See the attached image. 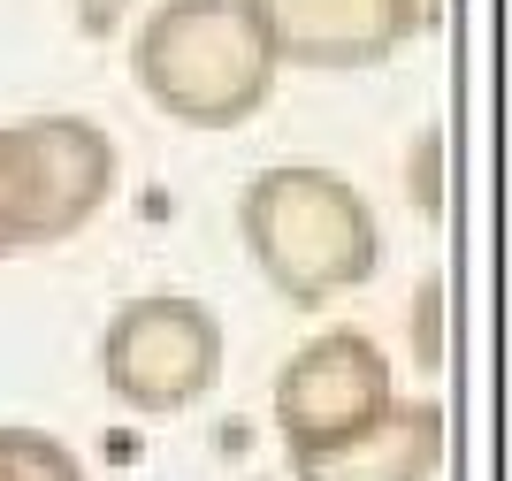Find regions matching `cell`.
I'll return each instance as SVG.
<instances>
[{
    "label": "cell",
    "mask_w": 512,
    "mask_h": 481,
    "mask_svg": "<svg viewBox=\"0 0 512 481\" xmlns=\"http://www.w3.org/2000/svg\"><path fill=\"white\" fill-rule=\"evenodd\" d=\"M123 153L92 115H16L0 123V260L16 252H54L77 230L100 222L115 199Z\"/></svg>",
    "instance_id": "cell-3"
},
{
    "label": "cell",
    "mask_w": 512,
    "mask_h": 481,
    "mask_svg": "<svg viewBox=\"0 0 512 481\" xmlns=\"http://www.w3.org/2000/svg\"><path fill=\"white\" fill-rule=\"evenodd\" d=\"M406 191H413V207L436 222L444 214V130H421L413 138V161H406Z\"/></svg>",
    "instance_id": "cell-10"
},
{
    "label": "cell",
    "mask_w": 512,
    "mask_h": 481,
    "mask_svg": "<svg viewBox=\"0 0 512 481\" xmlns=\"http://www.w3.org/2000/svg\"><path fill=\"white\" fill-rule=\"evenodd\" d=\"M138 8H146V0H69V23H77L85 39H115V31H130Z\"/></svg>",
    "instance_id": "cell-11"
},
{
    "label": "cell",
    "mask_w": 512,
    "mask_h": 481,
    "mask_svg": "<svg viewBox=\"0 0 512 481\" xmlns=\"http://www.w3.org/2000/svg\"><path fill=\"white\" fill-rule=\"evenodd\" d=\"M444 314H451V298L428 275L421 291H413V359H421V375H444Z\"/></svg>",
    "instance_id": "cell-9"
},
{
    "label": "cell",
    "mask_w": 512,
    "mask_h": 481,
    "mask_svg": "<svg viewBox=\"0 0 512 481\" xmlns=\"http://www.w3.org/2000/svg\"><path fill=\"white\" fill-rule=\"evenodd\" d=\"M444 405L436 398H390L367 428H352L329 451H299L291 481H436L444 474Z\"/></svg>",
    "instance_id": "cell-7"
},
{
    "label": "cell",
    "mask_w": 512,
    "mask_h": 481,
    "mask_svg": "<svg viewBox=\"0 0 512 481\" xmlns=\"http://www.w3.org/2000/svg\"><path fill=\"white\" fill-rule=\"evenodd\" d=\"M130 77L176 130H237L276 100L283 62L245 0H161L130 31Z\"/></svg>",
    "instance_id": "cell-2"
},
{
    "label": "cell",
    "mask_w": 512,
    "mask_h": 481,
    "mask_svg": "<svg viewBox=\"0 0 512 481\" xmlns=\"http://www.w3.org/2000/svg\"><path fill=\"white\" fill-rule=\"evenodd\" d=\"M398 398V375H390V352L367 329L337 321V329H314L299 352L276 367V390H268V420H276L283 451H329L352 428H367L375 413H390Z\"/></svg>",
    "instance_id": "cell-5"
},
{
    "label": "cell",
    "mask_w": 512,
    "mask_h": 481,
    "mask_svg": "<svg viewBox=\"0 0 512 481\" xmlns=\"http://www.w3.org/2000/svg\"><path fill=\"white\" fill-rule=\"evenodd\" d=\"M260 39L283 69H314V77H360L383 69L413 39L398 0H245Z\"/></svg>",
    "instance_id": "cell-6"
},
{
    "label": "cell",
    "mask_w": 512,
    "mask_h": 481,
    "mask_svg": "<svg viewBox=\"0 0 512 481\" xmlns=\"http://www.w3.org/2000/svg\"><path fill=\"white\" fill-rule=\"evenodd\" d=\"M222 352H230V336H222L207 298L138 291L100 329V382L123 413L169 420V413H192L222 382Z\"/></svg>",
    "instance_id": "cell-4"
},
{
    "label": "cell",
    "mask_w": 512,
    "mask_h": 481,
    "mask_svg": "<svg viewBox=\"0 0 512 481\" xmlns=\"http://www.w3.org/2000/svg\"><path fill=\"white\" fill-rule=\"evenodd\" d=\"M398 8H406L413 39H421V31H436V23H444V0H398Z\"/></svg>",
    "instance_id": "cell-12"
},
{
    "label": "cell",
    "mask_w": 512,
    "mask_h": 481,
    "mask_svg": "<svg viewBox=\"0 0 512 481\" xmlns=\"http://www.w3.org/2000/svg\"><path fill=\"white\" fill-rule=\"evenodd\" d=\"M0 481H85V466L46 428H0Z\"/></svg>",
    "instance_id": "cell-8"
},
{
    "label": "cell",
    "mask_w": 512,
    "mask_h": 481,
    "mask_svg": "<svg viewBox=\"0 0 512 481\" xmlns=\"http://www.w3.org/2000/svg\"><path fill=\"white\" fill-rule=\"evenodd\" d=\"M237 237L253 252L260 283L299 314H321L383 275V222L367 207V191L314 161L260 168L237 191Z\"/></svg>",
    "instance_id": "cell-1"
}]
</instances>
